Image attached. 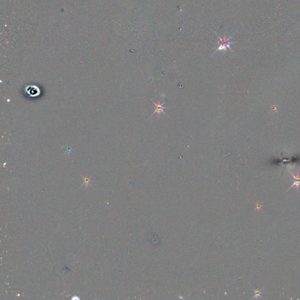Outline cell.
<instances>
[{
    "instance_id": "cell-2",
    "label": "cell",
    "mask_w": 300,
    "mask_h": 300,
    "mask_svg": "<svg viewBox=\"0 0 300 300\" xmlns=\"http://www.w3.org/2000/svg\"><path fill=\"white\" fill-rule=\"evenodd\" d=\"M152 103L154 104V106H155V111L152 114V115H154L155 113H158V114H160L161 113H163L164 114H165V113L164 112V109H166L167 108L165 106H164V104L165 103H160V102L159 103H155L154 102V101H152Z\"/></svg>"
},
{
    "instance_id": "cell-1",
    "label": "cell",
    "mask_w": 300,
    "mask_h": 300,
    "mask_svg": "<svg viewBox=\"0 0 300 300\" xmlns=\"http://www.w3.org/2000/svg\"><path fill=\"white\" fill-rule=\"evenodd\" d=\"M218 38L220 40L219 42L220 44V45L218 47L216 51L217 50H225V51L227 50L228 48H229L231 50H232V49L230 48V45L231 44H233V42H232L230 41V38H226L225 35L223 38H220L219 36Z\"/></svg>"
},
{
    "instance_id": "cell-4",
    "label": "cell",
    "mask_w": 300,
    "mask_h": 300,
    "mask_svg": "<svg viewBox=\"0 0 300 300\" xmlns=\"http://www.w3.org/2000/svg\"><path fill=\"white\" fill-rule=\"evenodd\" d=\"M290 174H291V175L293 177V184L290 187V188L289 189V190H290L291 188H293L295 185L297 187V189H298L299 188V185H300V175L299 174V172H297V175L296 176L294 175L291 172H290Z\"/></svg>"
},
{
    "instance_id": "cell-3",
    "label": "cell",
    "mask_w": 300,
    "mask_h": 300,
    "mask_svg": "<svg viewBox=\"0 0 300 300\" xmlns=\"http://www.w3.org/2000/svg\"><path fill=\"white\" fill-rule=\"evenodd\" d=\"M27 92L32 97H36L40 94V90L39 88L35 86H30L27 87Z\"/></svg>"
},
{
    "instance_id": "cell-5",
    "label": "cell",
    "mask_w": 300,
    "mask_h": 300,
    "mask_svg": "<svg viewBox=\"0 0 300 300\" xmlns=\"http://www.w3.org/2000/svg\"><path fill=\"white\" fill-rule=\"evenodd\" d=\"M253 290L254 291V293H255V296L253 297L254 298H257L259 297H261V295H260V294H261V291H260V290H258V289L256 290H255L253 289Z\"/></svg>"
}]
</instances>
